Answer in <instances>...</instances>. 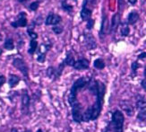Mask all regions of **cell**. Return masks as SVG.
I'll list each match as a JSON object with an SVG mask.
<instances>
[{
    "label": "cell",
    "mask_w": 146,
    "mask_h": 132,
    "mask_svg": "<svg viewBox=\"0 0 146 132\" xmlns=\"http://www.w3.org/2000/svg\"><path fill=\"white\" fill-rule=\"evenodd\" d=\"M25 132H31V130H27V131H25Z\"/></svg>",
    "instance_id": "cell-43"
},
{
    "label": "cell",
    "mask_w": 146,
    "mask_h": 132,
    "mask_svg": "<svg viewBox=\"0 0 146 132\" xmlns=\"http://www.w3.org/2000/svg\"><path fill=\"white\" fill-rule=\"evenodd\" d=\"M13 66H14L15 68H17L19 71H21V73L25 75L26 77H28V74H29V68L22 59H15L14 61H13Z\"/></svg>",
    "instance_id": "cell-2"
},
{
    "label": "cell",
    "mask_w": 146,
    "mask_h": 132,
    "mask_svg": "<svg viewBox=\"0 0 146 132\" xmlns=\"http://www.w3.org/2000/svg\"><path fill=\"white\" fill-rule=\"evenodd\" d=\"M84 41H85L86 46L89 49H93L97 47L96 41H95L94 37L92 33H84Z\"/></svg>",
    "instance_id": "cell-7"
},
{
    "label": "cell",
    "mask_w": 146,
    "mask_h": 132,
    "mask_svg": "<svg viewBox=\"0 0 146 132\" xmlns=\"http://www.w3.org/2000/svg\"><path fill=\"white\" fill-rule=\"evenodd\" d=\"M37 132H43V131H42V129H38V131H37Z\"/></svg>",
    "instance_id": "cell-40"
},
{
    "label": "cell",
    "mask_w": 146,
    "mask_h": 132,
    "mask_svg": "<svg viewBox=\"0 0 146 132\" xmlns=\"http://www.w3.org/2000/svg\"><path fill=\"white\" fill-rule=\"evenodd\" d=\"M28 34H29V36L31 38V40H36L37 39V38H38V34L36 33H34V31H33V28H29L28 29Z\"/></svg>",
    "instance_id": "cell-27"
},
{
    "label": "cell",
    "mask_w": 146,
    "mask_h": 132,
    "mask_svg": "<svg viewBox=\"0 0 146 132\" xmlns=\"http://www.w3.org/2000/svg\"><path fill=\"white\" fill-rule=\"evenodd\" d=\"M20 82V77H17L15 75H9V79H8V83L10 87H15V85H17Z\"/></svg>",
    "instance_id": "cell-16"
},
{
    "label": "cell",
    "mask_w": 146,
    "mask_h": 132,
    "mask_svg": "<svg viewBox=\"0 0 146 132\" xmlns=\"http://www.w3.org/2000/svg\"><path fill=\"white\" fill-rule=\"evenodd\" d=\"M136 107L138 109H145L146 108V101L144 100H139L136 103Z\"/></svg>",
    "instance_id": "cell-26"
},
{
    "label": "cell",
    "mask_w": 146,
    "mask_h": 132,
    "mask_svg": "<svg viewBox=\"0 0 146 132\" xmlns=\"http://www.w3.org/2000/svg\"><path fill=\"white\" fill-rule=\"evenodd\" d=\"M10 132H18V129H15V128H13L12 129H11V131Z\"/></svg>",
    "instance_id": "cell-37"
},
{
    "label": "cell",
    "mask_w": 146,
    "mask_h": 132,
    "mask_svg": "<svg viewBox=\"0 0 146 132\" xmlns=\"http://www.w3.org/2000/svg\"><path fill=\"white\" fill-rule=\"evenodd\" d=\"M19 2H21V3H26L28 1H30V0H18Z\"/></svg>",
    "instance_id": "cell-38"
},
{
    "label": "cell",
    "mask_w": 146,
    "mask_h": 132,
    "mask_svg": "<svg viewBox=\"0 0 146 132\" xmlns=\"http://www.w3.org/2000/svg\"><path fill=\"white\" fill-rule=\"evenodd\" d=\"M30 103H31V98H30V95L28 94V92H27V90H23V94H22V108H23V111H24V110L27 111L29 109Z\"/></svg>",
    "instance_id": "cell-10"
},
{
    "label": "cell",
    "mask_w": 146,
    "mask_h": 132,
    "mask_svg": "<svg viewBox=\"0 0 146 132\" xmlns=\"http://www.w3.org/2000/svg\"><path fill=\"white\" fill-rule=\"evenodd\" d=\"M37 48H38V42H37V41L36 40H31V43H30V49L28 50L29 54H31V55L34 54V52L36 51Z\"/></svg>",
    "instance_id": "cell-20"
},
{
    "label": "cell",
    "mask_w": 146,
    "mask_h": 132,
    "mask_svg": "<svg viewBox=\"0 0 146 132\" xmlns=\"http://www.w3.org/2000/svg\"><path fill=\"white\" fill-rule=\"evenodd\" d=\"M61 17L58 15H56L54 13H50L47 16L45 23L46 25H56L61 22Z\"/></svg>",
    "instance_id": "cell-6"
},
{
    "label": "cell",
    "mask_w": 146,
    "mask_h": 132,
    "mask_svg": "<svg viewBox=\"0 0 146 132\" xmlns=\"http://www.w3.org/2000/svg\"><path fill=\"white\" fill-rule=\"evenodd\" d=\"M47 75H48V77L49 78H51V79H56V78H58L60 75V74H59L58 69H56V68H54L52 67H49L48 68Z\"/></svg>",
    "instance_id": "cell-15"
},
{
    "label": "cell",
    "mask_w": 146,
    "mask_h": 132,
    "mask_svg": "<svg viewBox=\"0 0 146 132\" xmlns=\"http://www.w3.org/2000/svg\"><path fill=\"white\" fill-rule=\"evenodd\" d=\"M139 18H140V15L139 14L136 12V11H132L131 13H129L128 15V17H127V23L128 24H135L137 23V21L139 20Z\"/></svg>",
    "instance_id": "cell-13"
},
{
    "label": "cell",
    "mask_w": 146,
    "mask_h": 132,
    "mask_svg": "<svg viewBox=\"0 0 146 132\" xmlns=\"http://www.w3.org/2000/svg\"><path fill=\"white\" fill-rule=\"evenodd\" d=\"M120 105H121L123 110L126 112V114L129 115V116H132L133 115V113H134V108H133V106L129 103L123 101V102L120 103Z\"/></svg>",
    "instance_id": "cell-14"
},
{
    "label": "cell",
    "mask_w": 146,
    "mask_h": 132,
    "mask_svg": "<svg viewBox=\"0 0 146 132\" xmlns=\"http://www.w3.org/2000/svg\"><path fill=\"white\" fill-rule=\"evenodd\" d=\"M62 8L66 12H72L73 11V5H69L66 2V0H64V1L62 2Z\"/></svg>",
    "instance_id": "cell-23"
},
{
    "label": "cell",
    "mask_w": 146,
    "mask_h": 132,
    "mask_svg": "<svg viewBox=\"0 0 146 132\" xmlns=\"http://www.w3.org/2000/svg\"><path fill=\"white\" fill-rule=\"evenodd\" d=\"M90 66V61L86 59H80L77 61H75L74 67L77 70H84V69L89 68Z\"/></svg>",
    "instance_id": "cell-9"
},
{
    "label": "cell",
    "mask_w": 146,
    "mask_h": 132,
    "mask_svg": "<svg viewBox=\"0 0 146 132\" xmlns=\"http://www.w3.org/2000/svg\"><path fill=\"white\" fill-rule=\"evenodd\" d=\"M0 41H2V35H1V33H0Z\"/></svg>",
    "instance_id": "cell-42"
},
{
    "label": "cell",
    "mask_w": 146,
    "mask_h": 132,
    "mask_svg": "<svg viewBox=\"0 0 146 132\" xmlns=\"http://www.w3.org/2000/svg\"><path fill=\"white\" fill-rule=\"evenodd\" d=\"M93 24H94V20H92V19H90V20H89L88 23H87V29L91 30L93 27Z\"/></svg>",
    "instance_id": "cell-31"
},
{
    "label": "cell",
    "mask_w": 146,
    "mask_h": 132,
    "mask_svg": "<svg viewBox=\"0 0 146 132\" xmlns=\"http://www.w3.org/2000/svg\"><path fill=\"white\" fill-rule=\"evenodd\" d=\"M72 109V115L74 121L80 123L82 121V105L79 103H75Z\"/></svg>",
    "instance_id": "cell-4"
},
{
    "label": "cell",
    "mask_w": 146,
    "mask_h": 132,
    "mask_svg": "<svg viewBox=\"0 0 146 132\" xmlns=\"http://www.w3.org/2000/svg\"><path fill=\"white\" fill-rule=\"evenodd\" d=\"M93 65H94V67L95 68H97V69H103L105 67V62L102 59H97L96 60L94 61L93 63Z\"/></svg>",
    "instance_id": "cell-22"
},
{
    "label": "cell",
    "mask_w": 146,
    "mask_h": 132,
    "mask_svg": "<svg viewBox=\"0 0 146 132\" xmlns=\"http://www.w3.org/2000/svg\"><path fill=\"white\" fill-rule=\"evenodd\" d=\"M139 67H140V64H139V63L137 62V61H135L134 63H133V64H132V70L133 71H134V72H135L136 70H137V69L139 68Z\"/></svg>",
    "instance_id": "cell-30"
},
{
    "label": "cell",
    "mask_w": 146,
    "mask_h": 132,
    "mask_svg": "<svg viewBox=\"0 0 146 132\" xmlns=\"http://www.w3.org/2000/svg\"><path fill=\"white\" fill-rule=\"evenodd\" d=\"M137 119H139V121H146V111L143 110V111H141L140 112H139L138 115H137Z\"/></svg>",
    "instance_id": "cell-24"
},
{
    "label": "cell",
    "mask_w": 146,
    "mask_h": 132,
    "mask_svg": "<svg viewBox=\"0 0 146 132\" xmlns=\"http://www.w3.org/2000/svg\"><path fill=\"white\" fill-rule=\"evenodd\" d=\"M109 30H110L109 20H108V17L106 15H104V17H102V23H101V28H100V35L102 37V35H105L106 33H108Z\"/></svg>",
    "instance_id": "cell-11"
},
{
    "label": "cell",
    "mask_w": 146,
    "mask_h": 132,
    "mask_svg": "<svg viewBox=\"0 0 146 132\" xmlns=\"http://www.w3.org/2000/svg\"><path fill=\"white\" fill-rule=\"evenodd\" d=\"M118 1H119V8L121 9V8H123L122 5H125V1H123V0H118Z\"/></svg>",
    "instance_id": "cell-34"
},
{
    "label": "cell",
    "mask_w": 146,
    "mask_h": 132,
    "mask_svg": "<svg viewBox=\"0 0 146 132\" xmlns=\"http://www.w3.org/2000/svg\"><path fill=\"white\" fill-rule=\"evenodd\" d=\"M87 5V0H84V4H82V8L81 10V18L84 21H89L92 19V10L86 7Z\"/></svg>",
    "instance_id": "cell-8"
},
{
    "label": "cell",
    "mask_w": 146,
    "mask_h": 132,
    "mask_svg": "<svg viewBox=\"0 0 146 132\" xmlns=\"http://www.w3.org/2000/svg\"><path fill=\"white\" fill-rule=\"evenodd\" d=\"M112 122L117 127H123L125 122V117L123 113L118 110L114 111L112 114Z\"/></svg>",
    "instance_id": "cell-5"
},
{
    "label": "cell",
    "mask_w": 146,
    "mask_h": 132,
    "mask_svg": "<svg viewBox=\"0 0 146 132\" xmlns=\"http://www.w3.org/2000/svg\"><path fill=\"white\" fill-rule=\"evenodd\" d=\"M128 2H129L132 5H135V3L137 2V0H128Z\"/></svg>",
    "instance_id": "cell-36"
},
{
    "label": "cell",
    "mask_w": 146,
    "mask_h": 132,
    "mask_svg": "<svg viewBox=\"0 0 146 132\" xmlns=\"http://www.w3.org/2000/svg\"><path fill=\"white\" fill-rule=\"evenodd\" d=\"M39 5H40V2H38V1H35L33 3H31L30 5V9L31 11H36L38 9V7H39Z\"/></svg>",
    "instance_id": "cell-28"
},
{
    "label": "cell",
    "mask_w": 146,
    "mask_h": 132,
    "mask_svg": "<svg viewBox=\"0 0 146 132\" xmlns=\"http://www.w3.org/2000/svg\"><path fill=\"white\" fill-rule=\"evenodd\" d=\"M53 31L56 33V34H60L63 33V30H64V28H63V26H61V25H58V24H56L55 25V26L53 27Z\"/></svg>",
    "instance_id": "cell-25"
},
{
    "label": "cell",
    "mask_w": 146,
    "mask_h": 132,
    "mask_svg": "<svg viewBox=\"0 0 146 132\" xmlns=\"http://www.w3.org/2000/svg\"><path fill=\"white\" fill-rule=\"evenodd\" d=\"M5 83V77L4 75H0V87H1Z\"/></svg>",
    "instance_id": "cell-32"
},
{
    "label": "cell",
    "mask_w": 146,
    "mask_h": 132,
    "mask_svg": "<svg viewBox=\"0 0 146 132\" xmlns=\"http://www.w3.org/2000/svg\"><path fill=\"white\" fill-rule=\"evenodd\" d=\"M138 59H146V52H143V53H141L140 55L138 56Z\"/></svg>",
    "instance_id": "cell-33"
},
{
    "label": "cell",
    "mask_w": 146,
    "mask_h": 132,
    "mask_svg": "<svg viewBox=\"0 0 146 132\" xmlns=\"http://www.w3.org/2000/svg\"><path fill=\"white\" fill-rule=\"evenodd\" d=\"M142 86L144 88V89L146 90V78L145 79H143V81H142Z\"/></svg>",
    "instance_id": "cell-35"
},
{
    "label": "cell",
    "mask_w": 146,
    "mask_h": 132,
    "mask_svg": "<svg viewBox=\"0 0 146 132\" xmlns=\"http://www.w3.org/2000/svg\"><path fill=\"white\" fill-rule=\"evenodd\" d=\"M4 47L5 49L7 50H13L15 49V44H14V41L11 38H7V39L5 40V43H4Z\"/></svg>",
    "instance_id": "cell-19"
},
{
    "label": "cell",
    "mask_w": 146,
    "mask_h": 132,
    "mask_svg": "<svg viewBox=\"0 0 146 132\" xmlns=\"http://www.w3.org/2000/svg\"><path fill=\"white\" fill-rule=\"evenodd\" d=\"M89 81L90 80H89V78H87V77H81V78L76 80L74 83V85L71 88L70 94H69V97H68L69 103H70L71 106H73L75 103H77L76 95H77L78 91L81 90L82 87H84L88 84Z\"/></svg>",
    "instance_id": "cell-1"
},
{
    "label": "cell",
    "mask_w": 146,
    "mask_h": 132,
    "mask_svg": "<svg viewBox=\"0 0 146 132\" xmlns=\"http://www.w3.org/2000/svg\"><path fill=\"white\" fill-rule=\"evenodd\" d=\"M2 52H3V50H2V49H1V48H0V56L2 55Z\"/></svg>",
    "instance_id": "cell-39"
},
{
    "label": "cell",
    "mask_w": 146,
    "mask_h": 132,
    "mask_svg": "<svg viewBox=\"0 0 146 132\" xmlns=\"http://www.w3.org/2000/svg\"><path fill=\"white\" fill-rule=\"evenodd\" d=\"M120 33L122 36H127L130 33V28L128 26V23H123L120 28Z\"/></svg>",
    "instance_id": "cell-21"
},
{
    "label": "cell",
    "mask_w": 146,
    "mask_h": 132,
    "mask_svg": "<svg viewBox=\"0 0 146 132\" xmlns=\"http://www.w3.org/2000/svg\"><path fill=\"white\" fill-rule=\"evenodd\" d=\"M120 24V14L119 13H116L115 15L112 16L111 19V24H110V31H114L117 29V27Z\"/></svg>",
    "instance_id": "cell-12"
},
{
    "label": "cell",
    "mask_w": 146,
    "mask_h": 132,
    "mask_svg": "<svg viewBox=\"0 0 146 132\" xmlns=\"http://www.w3.org/2000/svg\"><path fill=\"white\" fill-rule=\"evenodd\" d=\"M65 64L67 65V66H71V67H74V63H75V59H74V57L73 56V54L71 52H68L67 55H66V58L65 59Z\"/></svg>",
    "instance_id": "cell-17"
},
{
    "label": "cell",
    "mask_w": 146,
    "mask_h": 132,
    "mask_svg": "<svg viewBox=\"0 0 146 132\" xmlns=\"http://www.w3.org/2000/svg\"><path fill=\"white\" fill-rule=\"evenodd\" d=\"M92 107L88 108L86 111L82 114V121H92Z\"/></svg>",
    "instance_id": "cell-18"
},
{
    "label": "cell",
    "mask_w": 146,
    "mask_h": 132,
    "mask_svg": "<svg viewBox=\"0 0 146 132\" xmlns=\"http://www.w3.org/2000/svg\"><path fill=\"white\" fill-rule=\"evenodd\" d=\"M144 75L146 77V67H145V69H144Z\"/></svg>",
    "instance_id": "cell-41"
},
{
    "label": "cell",
    "mask_w": 146,
    "mask_h": 132,
    "mask_svg": "<svg viewBox=\"0 0 146 132\" xmlns=\"http://www.w3.org/2000/svg\"><path fill=\"white\" fill-rule=\"evenodd\" d=\"M45 59H46V54H41V53H39V56H38V59L37 60L40 62V63H43L45 61Z\"/></svg>",
    "instance_id": "cell-29"
},
{
    "label": "cell",
    "mask_w": 146,
    "mask_h": 132,
    "mask_svg": "<svg viewBox=\"0 0 146 132\" xmlns=\"http://www.w3.org/2000/svg\"><path fill=\"white\" fill-rule=\"evenodd\" d=\"M27 23H28V21H27L26 13L21 12L17 16V20L15 21V22H13L11 23V25L13 27L17 28V27H25V26H27Z\"/></svg>",
    "instance_id": "cell-3"
}]
</instances>
